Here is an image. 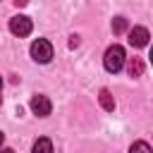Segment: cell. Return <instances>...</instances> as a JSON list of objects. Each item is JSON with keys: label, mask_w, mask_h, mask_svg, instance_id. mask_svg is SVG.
<instances>
[{"label": "cell", "mask_w": 153, "mask_h": 153, "mask_svg": "<svg viewBox=\"0 0 153 153\" xmlns=\"http://www.w3.org/2000/svg\"><path fill=\"white\" fill-rule=\"evenodd\" d=\"M124 48L122 45H110L108 50H105V57H103V65H105V69L108 72H120L122 67H124Z\"/></svg>", "instance_id": "6da1fadb"}, {"label": "cell", "mask_w": 153, "mask_h": 153, "mask_svg": "<svg viewBox=\"0 0 153 153\" xmlns=\"http://www.w3.org/2000/svg\"><path fill=\"white\" fill-rule=\"evenodd\" d=\"M31 57H33L36 62H41V65L50 62V60H53V45H50V41H45V38L33 41V43H31Z\"/></svg>", "instance_id": "7a4b0ae2"}, {"label": "cell", "mask_w": 153, "mask_h": 153, "mask_svg": "<svg viewBox=\"0 0 153 153\" xmlns=\"http://www.w3.org/2000/svg\"><path fill=\"white\" fill-rule=\"evenodd\" d=\"M31 26H33L31 19L24 17V14H17V17L10 19V31H12L14 36H19V38H22V36H29V33H31Z\"/></svg>", "instance_id": "3957f363"}, {"label": "cell", "mask_w": 153, "mask_h": 153, "mask_svg": "<svg viewBox=\"0 0 153 153\" xmlns=\"http://www.w3.org/2000/svg\"><path fill=\"white\" fill-rule=\"evenodd\" d=\"M29 105H31V112H33V115H38V117H48V115H50V110H53L50 100H48L45 96H38V93L31 98V103H29Z\"/></svg>", "instance_id": "277c9868"}, {"label": "cell", "mask_w": 153, "mask_h": 153, "mask_svg": "<svg viewBox=\"0 0 153 153\" xmlns=\"http://www.w3.org/2000/svg\"><path fill=\"white\" fill-rule=\"evenodd\" d=\"M148 38H151V33H148V29H143V26H134V29L129 31V45H131V48H143V45H148Z\"/></svg>", "instance_id": "5b68a950"}, {"label": "cell", "mask_w": 153, "mask_h": 153, "mask_svg": "<svg viewBox=\"0 0 153 153\" xmlns=\"http://www.w3.org/2000/svg\"><path fill=\"white\" fill-rule=\"evenodd\" d=\"M98 100H100L103 110H108V112H112V110H115V98H112V93H110L108 88H100V96H98Z\"/></svg>", "instance_id": "8992f818"}, {"label": "cell", "mask_w": 153, "mask_h": 153, "mask_svg": "<svg viewBox=\"0 0 153 153\" xmlns=\"http://www.w3.org/2000/svg\"><path fill=\"white\" fill-rule=\"evenodd\" d=\"M31 153H53V143H50V139H45V136L36 139V143H33V151H31Z\"/></svg>", "instance_id": "52a82bcc"}, {"label": "cell", "mask_w": 153, "mask_h": 153, "mask_svg": "<svg viewBox=\"0 0 153 153\" xmlns=\"http://www.w3.org/2000/svg\"><path fill=\"white\" fill-rule=\"evenodd\" d=\"M129 74L131 76H141L143 74V60L141 57H131L129 60Z\"/></svg>", "instance_id": "ba28073f"}, {"label": "cell", "mask_w": 153, "mask_h": 153, "mask_svg": "<svg viewBox=\"0 0 153 153\" xmlns=\"http://www.w3.org/2000/svg\"><path fill=\"white\" fill-rule=\"evenodd\" d=\"M129 153H153V151H151V146L146 141H136V143H131Z\"/></svg>", "instance_id": "9c48e42d"}, {"label": "cell", "mask_w": 153, "mask_h": 153, "mask_svg": "<svg viewBox=\"0 0 153 153\" xmlns=\"http://www.w3.org/2000/svg\"><path fill=\"white\" fill-rule=\"evenodd\" d=\"M124 29H127V19H124V17H115V19H112V31H115V33H122Z\"/></svg>", "instance_id": "30bf717a"}, {"label": "cell", "mask_w": 153, "mask_h": 153, "mask_svg": "<svg viewBox=\"0 0 153 153\" xmlns=\"http://www.w3.org/2000/svg\"><path fill=\"white\" fill-rule=\"evenodd\" d=\"M17 7H24V5H29V0H12Z\"/></svg>", "instance_id": "8fae6325"}, {"label": "cell", "mask_w": 153, "mask_h": 153, "mask_svg": "<svg viewBox=\"0 0 153 153\" xmlns=\"http://www.w3.org/2000/svg\"><path fill=\"white\" fill-rule=\"evenodd\" d=\"M69 45L74 48V45H79V36H72V41H69Z\"/></svg>", "instance_id": "7c38bea8"}, {"label": "cell", "mask_w": 153, "mask_h": 153, "mask_svg": "<svg viewBox=\"0 0 153 153\" xmlns=\"http://www.w3.org/2000/svg\"><path fill=\"white\" fill-rule=\"evenodd\" d=\"M0 153H14V151H12V148H5V151H0Z\"/></svg>", "instance_id": "4fadbf2b"}, {"label": "cell", "mask_w": 153, "mask_h": 153, "mask_svg": "<svg viewBox=\"0 0 153 153\" xmlns=\"http://www.w3.org/2000/svg\"><path fill=\"white\" fill-rule=\"evenodd\" d=\"M2 141H5V134H2V131H0V146H2Z\"/></svg>", "instance_id": "5bb4252c"}, {"label": "cell", "mask_w": 153, "mask_h": 153, "mask_svg": "<svg viewBox=\"0 0 153 153\" xmlns=\"http://www.w3.org/2000/svg\"><path fill=\"white\" fill-rule=\"evenodd\" d=\"M0 86H2V76H0Z\"/></svg>", "instance_id": "9a60e30c"}]
</instances>
